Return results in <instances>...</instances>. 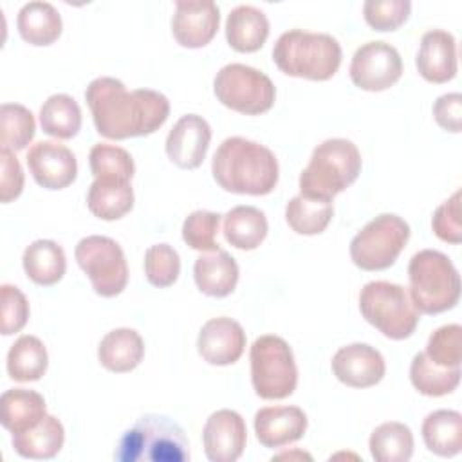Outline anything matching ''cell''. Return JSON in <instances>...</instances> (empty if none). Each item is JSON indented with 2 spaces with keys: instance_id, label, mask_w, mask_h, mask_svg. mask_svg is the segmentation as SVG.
<instances>
[{
  "instance_id": "obj_1",
  "label": "cell",
  "mask_w": 462,
  "mask_h": 462,
  "mask_svg": "<svg viewBox=\"0 0 462 462\" xmlns=\"http://www.w3.org/2000/svg\"><path fill=\"white\" fill-rule=\"evenodd\" d=\"M96 130L108 139L150 135L159 130L170 114L168 97L152 88L126 90L121 79L101 76L85 90Z\"/></svg>"
},
{
  "instance_id": "obj_2",
  "label": "cell",
  "mask_w": 462,
  "mask_h": 462,
  "mask_svg": "<svg viewBox=\"0 0 462 462\" xmlns=\"http://www.w3.org/2000/svg\"><path fill=\"white\" fill-rule=\"evenodd\" d=\"M211 173L226 191L267 195L278 182V161L267 146L256 141L227 137L213 155Z\"/></svg>"
},
{
  "instance_id": "obj_3",
  "label": "cell",
  "mask_w": 462,
  "mask_h": 462,
  "mask_svg": "<svg viewBox=\"0 0 462 462\" xmlns=\"http://www.w3.org/2000/svg\"><path fill=\"white\" fill-rule=\"evenodd\" d=\"M117 462H186L189 440L168 415L146 413L123 433L114 451Z\"/></svg>"
},
{
  "instance_id": "obj_4",
  "label": "cell",
  "mask_w": 462,
  "mask_h": 462,
  "mask_svg": "<svg viewBox=\"0 0 462 462\" xmlns=\"http://www.w3.org/2000/svg\"><path fill=\"white\" fill-rule=\"evenodd\" d=\"M273 61L287 76L325 81L341 65V45L327 32L291 29L276 40Z\"/></svg>"
},
{
  "instance_id": "obj_5",
  "label": "cell",
  "mask_w": 462,
  "mask_h": 462,
  "mask_svg": "<svg viewBox=\"0 0 462 462\" xmlns=\"http://www.w3.org/2000/svg\"><path fill=\"white\" fill-rule=\"evenodd\" d=\"M359 171L357 146L341 137L327 139L314 148L307 168L300 173V195L330 202L357 179Z\"/></svg>"
},
{
  "instance_id": "obj_6",
  "label": "cell",
  "mask_w": 462,
  "mask_h": 462,
  "mask_svg": "<svg viewBox=\"0 0 462 462\" xmlns=\"http://www.w3.org/2000/svg\"><path fill=\"white\" fill-rule=\"evenodd\" d=\"M410 298L422 314L453 309L460 298V276L453 262L440 251L422 249L408 263Z\"/></svg>"
},
{
  "instance_id": "obj_7",
  "label": "cell",
  "mask_w": 462,
  "mask_h": 462,
  "mask_svg": "<svg viewBox=\"0 0 462 462\" xmlns=\"http://www.w3.org/2000/svg\"><path fill=\"white\" fill-rule=\"evenodd\" d=\"M363 318L390 339H406L415 332L419 310L402 285L377 280L368 282L359 292Z\"/></svg>"
},
{
  "instance_id": "obj_8",
  "label": "cell",
  "mask_w": 462,
  "mask_h": 462,
  "mask_svg": "<svg viewBox=\"0 0 462 462\" xmlns=\"http://www.w3.org/2000/svg\"><path fill=\"white\" fill-rule=\"evenodd\" d=\"M251 383L258 397L273 401L289 397L298 384L292 350L280 336L265 334L254 339L249 352Z\"/></svg>"
},
{
  "instance_id": "obj_9",
  "label": "cell",
  "mask_w": 462,
  "mask_h": 462,
  "mask_svg": "<svg viewBox=\"0 0 462 462\" xmlns=\"http://www.w3.org/2000/svg\"><path fill=\"white\" fill-rule=\"evenodd\" d=\"M410 238V226L399 215L383 213L372 218L350 242V258L363 271L393 265Z\"/></svg>"
},
{
  "instance_id": "obj_10",
  "label": "cell",
  "mask_w": 462,
  "mask_h": 462,
  "mask_svg": "<svg viewBox=\"0 0 462 462\" xmlns=\"http://www.w3.org/2000/svg\"><path fill=\"white\" fill-rule=\"evenodd\" d=\"M213 90L224 106L247 116L267 112L276 97L271 78L244 63L224 65L215 76Z\"/></svg>"
},
{
  "instance_id": "obj_11",
  "label": "cell",
  "mask_w": 462,
  "mask_h": 462,
  "mask_svg": "<svg viewBox=\"0 0 462 462\" xmlns=\"http://www.w3.org/2000/svg\"><path fill=\"white\" fill-rule=\"evenodd\" d=\"M74 256L99 296L112 298L125 291L128 265L125 253L116 240L101 235L85 236L78 242Z\"/></svg>"
},
{
  "instance_id": "obj_12",
  "label": "cell",
  "mask_w": 462,
  "mask_h": 462,
  "mask_svg": "<svg viewBox=\"0 0 462 462\" xmlns=\"http://www.w3.org/2000/svg\"><path fill=\"white\" fill-rule=\"evenodd\" d=\"M348 72L361 90L381 92L401 78L402 60L393 45L381 40L366 42L354 52Z\"/></svg>"
},
{
  "instance_id": "obj_13",
  "label": "cell",
  "mask_w": 462,
  "mask_h": 462,
  "mask_svg": "<svg viewBox=\"0 0 462 462\" xmlns=\"http://www.w3.org/2000/svg\"><path fill=\"white\" fill-rule=\"evenodd\" d=\"M25 159L31 175L42 188L63 189L76 179V157L61 143L38 141L29 148Z\"/></svg>"
},
{
  "instance_id": "obj_14",
  "label": "cell",
  "mask_w": 462,
  "mask_h": 462,
  "mask_svg": "<svg viewBox=\"0 0 462 462\" xmlns=\"http://www.w3.org/2000/svg\"><path fill=\"white\" fill-rule=\"evenodd\" d=\"M247 440L245 422L235 410L213 411L202 430L206 457L211 462H235L244 453Z\"/></svg>"
},
{
  "instance_id": "obj_15",
  "label": "cell",
  "mask_w": 462,
  "mask_h": 462,
  "mask_svg": "<svg viewBox=\"0 0 462 462\" xmlns=\"http://www.w3.org/2000/svg\"><path fill=\"white\" fill-rule=\"evenodd\" d=\"M220 11L215 2H175V13L171 18V32L179 45L188 49H199L208 45L218 31Z\"/></svg>"
},
{
  "instance_id": "obj_16",
  "label": "cell",
  "mask_w": 462,
  "mask_h": 462,
  "mask_svg": "<svg viewBox=\"0 0 462 462\" xmlns=\"http://www.w3.org/2000/svg\"><path fill=\"white\" fill-rule=\"evenodd\" d=\"M211 141V126L199 114L182 116L166 137V155L184 170L199 168Z\"/></svg>"
},
{
  "instance_id": "obj_17",
  "label": "cell",
  "mask_w": 462,
  "mask_h": 462,
  "mask_svg": "<svg viewBox=\"0 0 462 462\" xmlns=\"http://www.w3.org/2000/svg\"><path fill=\"white\" fill-rule=\"evenodd\" d=\"M245 348V332L242 325L231 318L220 316L206 321L197 337L200 357L217 366L233 365Z\"/></svg>"
},
{
  "instance_id": "obj_18",
  "label": "cell",
  "mask_w": 462,
  "mask_h": 462,
  "mask_svg": "<svg viewBox=\"0 0 462 462\" xmlns=\"http://www.w3.org/2000/svg\"><path fill=\"white\" fill-rule=\"evenodd\" d=\"M334 375L346 386L368 388L377 384L386 372L384 357L366 343L341 346L332 357Z\"/></svg>"
},
{
  "instance_id": "obj_19",
  "label": "cell",
  "mask_w": 462,
  "mask_h": 462,
  "mask_svg": "<svg viewBox=\"0 0 462 462\" xmlns=\"http://www.w3.org/2000/svg\"><path fill=\"white\" fill-rule=\"evenodd\" d=\"M305 430L307 415L298 406H265L254 413L256 439L271 449L300 440Z\"/></svg>"
},
{
  "instance_id": "obj_20",
  "label": "cell",
  "mask_w": 462,
  "mask_h": 462,
  "mask_svg": "<svg viewBox=\"0 0 462 462\" xmlns=\"http://www.w3.org/2000/svg\"><path fill=\"white\" fill-rule=\"evenodd\" d=\"M417 69L430 83H446L457 74V42L442 29H431L422 34L417 52Z\"/></svg>"
},
{
  "instance_id": "obj_21",
  "label": "cell",
  "mask_w": 462,
  "mask_h": 462,
  "mask_svg": "<svg viewBox=\"0 0 462 462\" xmlns=\"http://www.w3.org/2000/svg\"><path fill=\"white\" fill-rule=\"evenodd\" d=\"M193 278L200 292L224 298L229 296L238 282V263L224 249L204 251L193 265Z\"/></svg>"
},
{
  "instance_id": "obj_22",
  "label": "cell",
  "mask_w": 462,
  "mask_h": 462,
  "mask_svg": "<svg viewBox=\"0 0 462 462\" xmlns=\"http://www.w3.org/2000/svg\"><path fill=\"white\" fill-rule=\"evenodd\" d=\"M269 36V20L263 11L254 5L240 4L227 14L226 38L238 52L258 51Z\"/></svg>"
},
{
  "instance_id": "obj_23",
  "label": "cell",
  "mask_w": 462,
  "mask_h": 462,
  "mask_svg": "<svg viewBox=\"0 0 462 462\" xmlns=\"http://www.w3.org/2000/svg\"><path fill=\"white\" fill-rule=\"evenodd\" d=\"M87 206L101 220H117L134 208L130 180L119 177H99L88 188Z\"/></svg>"
},
{
  "instance_id": "obj_24",
  "label": "cell",
  "mask_w": 462,
  "mask_h": 462,
  "mask_svg": "<svg viewBox=\"0 0 462 462\" xmlns=\"http://www.w3.org/2000/svg\"><path fill=\"white\" fill-rule=\"evenodd\" d=\"M45 415V399L34 390L11 388L0 397V420L11 433L34 428Z\"/></svg>"
},
{
  "instance_id": "obj_25",
  "label": "cell",
  "mask_w": 462,
  "mask_h": 462,
  "mask_svg": "<svg viewBox=\"0 0 462 462\" xmlns=\"http://www.w3.org/2000/svg\"><path fill=\"white\" fill-rule=\"evenodd\" d=\"M144 356L143 337L134 328H114L110 330L97 346L99 363L110 372H130Z\"/></svg>"
},
{
  "instance_id": "obj_26",
  "label": "cell",
  "mask_w": 462,
  "mask_h": 462,
  "mask_svg": "<svg viewBox=\"0 0 462 462\" xmlns=\"http://www.w3.org/2000/svg\"><path fill=\"white\" fill-rule=\"evenodd\" d=\"M65 440L63 424L54 415H45L34 428L13 433L11 442L20 457L32 460L52 458L60 453Z\"/></svg>"
},
{
  "instance_id": "obj_27",
  "label": "cell",
  "mask_w": 462,
  "mask_h": 462,
  "mask_svg": "<svg viewBox=\"0 0 462 462\" xmlns=\"http://www.w3.org/2000/svg\"><path fill=\"white\" fill-rule=\"evenodd\" d=\"M22 265L34 283L38 285H54L58 283L67 269V258L54 240H34L29 244L22 256Z\"/></svg>"
},
{
  "instance_id": "obj_28",
  "label": "cell",
  "mask_w": 462,
  "mask_h": 462,
  "mask_svg": "<svg viewBox=\"0 0 462 462\" xmlns=\"http://www.w3.org/2000/svg\"><path fill=\"white\" fill-rule=\"evenodd\" d=\"M20 36L31 45H51L61 34V16L49 2H27L16 18Z\"/></svg>"
},
{
  "instance_id": "obj_29",
  "label": "cell",
  "mask_w": 462,
  "mask_h": 462,
  "mask_svg": "<svg viewBox=\"0 0 462 462\" xmlns=\"http://www.w3.org/2000/svg\"><path fill=\"white\" fill-rule=\"evenodd\" d=\"M426 448L439 457H455L462 449V415L455 410H435L422 422Z\"/></svg>"
},
{
  "instance_id": "obj_30",
  "label": "cell",
  "mask_w": 462,
  "mask_h": 462,
  "mask_svg": "<svg viewBox=\"0 0 462 462\" xmlns=\"http://www.w3.org/2000/svg\"><path fill=\"white\" fill-rule=\"evenodd\" d=\"M267 229L265 213L254 206H236L224 215V236L236 249H256L267 236Z\"/></svg>"
},
{
  "instance_id": "obj_31",
  "label": "cell",
  "mask_w": 462,
  "mask_h": 462,
  "mask_svg": "<svg viewBox=\"0 0 462 462\" xmlns=\"http://www.w3.org/2000/svg\"><path fill=\"white\" fill-rule=\"evenodd\" d=\"M49 365L45 345L31 334L20 336L7 352V374L20 383L38 381Z\"/></svg>"
},
{
  "instance_id": "obj_32",
  "label": "cell",
  "mask_w": 462,
  "mask_h": 462,
  "mask_svg": "<svg viewBox=\"0 0 462 462\" xmlns=\"http://www.w3.org/2000/svg\"><path fill=\"white\" fill-rule=\"evenodd\" d=\"M410 381L422 395H448L460 383V366L435 365L424 352H419L413 356L410 365Z\"/></svg>"
},
{
  "instance_id": "obj_33",
  "label": "cell",
  "mask_w": 462,
  "mask_h": 462,
  "mask_svg": "<svg viewBox=\"0 0 462 462\" xmlns=\"http://www.w3.org/2000/svg\"><path fill=\"white\" fill-rule=\"evenodd\" d=\"M40 125L56 139H70L81 128V108L72 96L52 94L40 108Z\"/></svg>"
},
{
  "instance_id": "obj_34",
  "label": "cell",
  "mask_w": 462,
  "mask_h": 462,
  "mask_svg": "<svg viewBox=\"0 0 462 462\" xmlns=\"http://www.w3.org/2000/svg\"><path fill=\"white\" fill-rule=\"evenodd\" d=\"M368 446L377 462H408L413 455V435L406 424L390 420L372 431Z\"/></svg>"
},
{
  "instance_id": "obj_35",
  "label": "cell",
  "mask_w": 462,
  "mask_h": 462,
  "mask_svg": "<svg viewBox=\"0 0 462 462\" xmlns=\"http://www.w3.org/2000/svg\"><path fill=\"white\" fill-rule=\"evenodd\" d=\"M332 215V202L303 195L292 197L285 206V220L298 235H318L325 231Z\"/></svg>"
},
{
  "instance_id": "obj_36",
  "label": "cell",
  "mask_w": 462,
  "mask_h": 462,
  "mask_svg": "<svg viewBox=\"0 0 462 462\" xmlns=\"http://www.w3.org/2000/svg\"><path fill=\"white\" fill-rule=\"evenodd\" d=\"M36 123L29 108L18 103L0 106V144L11 152L23 150L34 137Z\"/></svg>"
},
{
  "instance_id": "obj_37",
  "label": "cell",
  "mask_w": 462,
  "mask_h": 462,
  "mask_svg": "<svg viewBox=\"0 0 462 462\" xmlns=\"http://www.w3.org/2000/svg\"><path fill=\"white\" fill-rule=\"evenodd\" d=\"M88 162H90L94 179L119 177V179L132 180L135 171L132 155L125 148L106 144V143H97L90 148Z\"/></svg>"
},
{
  "instance_id": "obj_38",
  "label": "cell",
  "mask_w": 462,
  "mask_h": 462,
  "mask_svg": "<svg viewBox=\"0 0 462 462\" xmlns=\"http://www.w3.org/2000/svg\"><path fill=\"white\" fill-rule=\"evenodd\" d=\"M180 273L179 253L168 244L150 245L144 253V274L155 287H170Z\"/></svg>"
},
{
  "instance_id": "obj_39",
  "label": "cell",
  "mask_w": 462,
  "mask_h": 462,
  "mask_svg": "<svg viewBox=\"0 0 462 462\" xmlns=\"http://www.w3.org/2000/svg\"><path fill=\"white\" fill-rule=\"evenodd\" d=\"M220 226V215L215 211L197 209L191 211L182 224V240L197 251H213L218 247L217 233Z\"/></svg>"
},
{
  "instance_id": "obj_40",
  "label": "cell",
  "mask_w": 462,
  "mask_h": 462,
  "mask_svg": "<svg viewBox=\"0 0 462 462\" xmlns=\"http://www.w3.org/2000/svg\"><path fill=\"white\" fill-rule=\"evenodd\" d=\"M460 336H462V328L457 323L439 327L435 332H431L424 354L435 365L460 366V359H462Z\"/></svg>"
},
{
  "instance_id": "obj_41",
  "label": "cell",
  "mask_w": 462,
  "mask_h": 462,
  "mask_svg": "<svg viewBox=\"0 0 462 462\" xmlns=\"http://www.w3.org/2000/svg\"><path fill=\"white\" fill-rule=\"evenodd\" d=\"M410 11V0H366L363 4L365 20L375 31H395L408 20Z\"/></svg>"
},
{
  "instance_id": "obj_42",
  "label": "cell",
  "mask_w": 462,
  "mask_h": 462,
  "mask_svg": "<svg viewBox=\"0 0 462 462\" xmlns=\"http://www.w3.org/2000/svg\"><path fill=\"white\" fill-rule=\"evenodd\" d=\"M460 189H457L448 200H444L433 213L431 227L435 235L449 244L462 242V224H460Z\"/></svg>"
},
{
  "instance_id": "obj_43",
  "label": "cell",
  "mask_w": 462,
  "mask_h": 462,
  "mask_svg": "<svg viewBox=\"0 0 462 462\" xmlns=\"http://www.w3.org/2000/svg\"><path fill=\"white\" fill-rule=\"evenodd\" d=\"M2 334L11 336L20 332L29 318V303L23 292L9 283L2 287Z\"/></svg>"
},
{
  "instance_id": "obj_44",
  "label": "cell",
  "mask_w": 462,
  "mask_h": 462,
  "mask_svg": "<svg viewBox=\"0 0 462 462\" xmlns=\"http://www.w3.org/2000/svg\"><path fill=\"white\" fill-rule=\"evenodd\" d=\"M23 189V170L16 155L2 148L0 150V200L4 204L16 199Z\"/></svg>"
},
{
  "instance_id": "obj_45",
  "label": "cell",
  "mask_w": 462,
  "mask_h": 462,
  "mask_svg": "<svg viewBox=\"0 0 462 462\" xmlns=\"http://www.w3.org/2000/svg\"><path fill=\"white\" fill-rule=\"evenodd\" d=\"M433 116L440 128L458 134L462 130V96L458 92H449L437 97Z\"/></svg>"
},
{
  "instance_id": "obj_46",
  "label": "cell",
  "mask_w": 462,
  "mask_h": 462,
  "mask_svg": "<svg viewBox=\"0 0 462 462\" xmlns=\"http://www.w3.org/2000/svg\"><path fill=\"white\" fill-rule=\"evenodd\" d=\"M292 457H300V458H307V460H310V458H312L310 455H307V453H303V451H296V453H282V455H276V458H292Z\"/></svg>"
}]
</instances>
